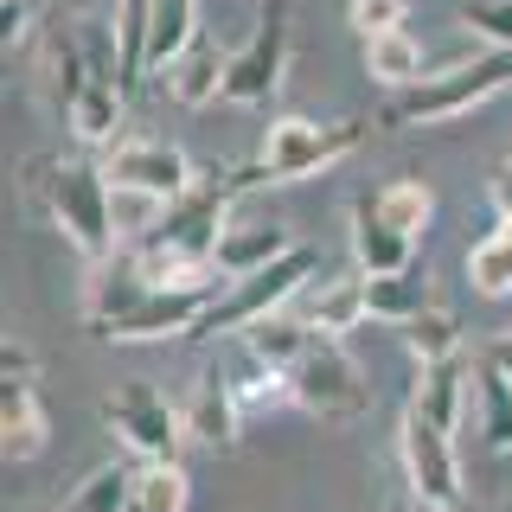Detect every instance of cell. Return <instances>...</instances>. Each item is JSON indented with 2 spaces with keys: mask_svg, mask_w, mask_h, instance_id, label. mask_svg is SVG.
I'll return each mask as SVG.
<instances>
[{
  "mask_svg": "<svg viewBox=\"0 0 512 512\" xmlns=\"http://www.w3.org/2000/svg\"><path fill=\"white\" fill-rule=\"evenodd\" d=\"M45 52H52V96L64 128L84 148H109L122 135V109H128L116 32L103 20H64V26H45Z\"/></svg>",
  "mask_w": 512,
  "mask_h": 512,
  "instance_id": "obj_1",
  "label": "cell"
},
{
  "mask_svg": "<svg viewBox=\"0 0 512 512\" xmlns=\"http://www.w3.org/2000/svg\"><path fill=\"white\" fill-rule=\"evenodd\" d=\"M26 186H32V205L52 231L71 244L84 263H103L116 250V192H109V173L96 160H32L26 167Z\"/></svg>",
  "mask_w": 512,
  "mask_h": 512,
  "instance_id": "obj_2",
  "label": "cell"
},
{
  "mask_svg": "<svg viewBox=\"0 0 512 512\" xmlns=\"http://www.w3.org/2000/svg\"><path fill=\"white\" fill-rule=\"evenodd\" d=\"M365 141V122H314V116H276L263 135V154L231 167L237 192L256 186H288V180H308V173H327Z\"/></svg>",
  "mask_w": 512,
  "mask_h": 512,
  "instance_id": "obj_3",
  "label": "cell"
},
{
  "mask_svg": "<svg viewBox=\"0 0 512 512\" xmlns=\"http://www.w3.org/2000/svg\"><path fill=\"white\" fill-rule=\"evenodd\" d=\"M506 84H512V52H506V45H487V52L448 64V71H429V77H416V84L391 90V103H384V122H391V128L410 122V128H416V122L468 116V109L493 103Z\"/></svg>",
  "mask_w": 512,
  "mask_h": 512,
  "instance_id": "obj_4",
  "label": "cell"
},
{
  "mask_svg": "<svg viewBox=\"0 0 512 512\" xmlns=\"http://www.w3.org/2000/svg\"><path fill=\"white\" fill-rule=\"evenodd\" d=\"M314 269H320V250L295 244V250H282L276 263L250 269V276H231V282L218 288V301L199 314L192 340H218V333H237V327H250L256 314H276V308H288V301H301V288H308V276H314Z\"/></svg>",
  "mask_w": 512,
  "mask_h": 512,
  "instance_id": "obj_5",
  "label": "cell"
},
{
  "mask_svg": "<svg viewBox=\"0 0 512 512\" xmlns=\"http://www.w3.org/2000/svg\"><path fill=\"white\" fill-rule=\"evenodd\" d=\"M288 58H295V32H288V7L269 0L256 13V26L244 32V45L231 52V71H224L218 109H256V103H276L288 84Z\"/></svg>",
  "mask_w": 512,
  "mask_h": 512,
  "instance_id": "obj_6",
  "label": "cell"
},
{
  "mask_svg": "<svg viewBox=\"0 0 512 512\" xmlns=\"http://www.w3.org/2000/svg\"><path fill=\"white\" fill-rule=\"evenodd\" d=\"M103 423L135 461H173L180 442H186L180 404H173L160 384H148V378H122L116 391H109V404H103Z\"/></svg>",
  "mask_w": 512,
  "mask_h": 512,
  "instance_id": "obj_7",
  "label": "cell"
},
{
  "mask_svg": "<svg viewBox=\"0 0 512 512\" xmlns=\"http://www.w3.org/2000/svg\"><path fill=\"white\" fill-rule=\"evenodd\" d=\"M103 173H109V192H122V199H180V192L199 180V167H192V154L180 141L167 135H122L103 148Z\"/></svg>",
  "mask_w": 512,
  "mask_h": 512,
  "instance_id": "obj_8",
  "label": "cell"
},
{
  "mask_svg": "<svg viewBox=\"0 0 512 512\" xmlns=\"http://www.w3.org/2000/svg\"><path fill=\"white\" fill-rule=\"evenodd\" d=\"M288 384H295V410L320 416V423H346L365 410V372L346 359L340 333H314L308 352L288 365Z\"/></svg>",
  "mask_w": 512,
  "mask_h": 512,
  "instance_id": "obj_9",
  "label": "cell"
},
{
  "mask_svg": "<svg viewBox=\"0 0 512 512\" xmlns=\"http://www.w3.org/2000/svg\"><path fill=\"white\" fill-rule=\"evenodd\" d=\"M45 448H52V410H45V397H39V365L13 340L0 352V455H7L13 468H26Z\"/></svg>",
  "mask_w": 512,
  "mask_h": 512,
  "instance_id": "obj_10",
  "label": "cell"
},
{
  "mask_svg": "<svg viewBox=\"0 0 512 512\" xmlns=\"http://www.w3.org/2000/svg\"><path fill=\"white\" fill-rule=\"evenodd\" d=\"M397 461H404V493L416 506H461V448L423 410H404V423H397Z\"/></svg>",
  "mask_w": 512,
  "mask_h": 512,
  "instance_id": "obj_11",
  "label": "cell"
},
{
  "mask_svg": "<svg viewBox=\"0 0 512 512\" xmlns=\"http://www.w3.org/2000/svg\"><path fill=\"white\" fill-rule=\"evenodd\" d=\"M224 282H199V288H148L128 314H116L96 340H180V333L199 327V314L218 301Z\"/></svg>",
  "mask_w": 512,
  "mask_h": 512,
  "instance_id": "obj_12",
  "label": "cell"
},
{
  "mask_svg": "<svg viewBox=\"0 0 512 512\" xmlns=\"http://www.w3.org/2000/svg\"><path fill=\"white\" fill-rule=\"evenodd\" d=\"M180 416H186V442H199V448H237V436H244V423H250L224 365H205V372L192 378Z\"/></svg>",
  "mask_w": 512,
  "mask_h": 512,
  "instance_id": "obj_13",
  "label": "cell"
},
{
  "mask_svg": "<svg viewBox=\"0 0 512 512\" xmlns=\"http://www.w3.org/2000/svg\"><path fill=\"white\" fill-rule=\"evenodd\" d=\"M474 404V359L468 352H442V359L416 365V391L410 410H423L429 423H442L448 436H461V416Z\"/></svg>",
  "mask_w": 512,
  "mask_h": 512,
  "instance_id": "obj_14",
  "label": "cell"
},
{
  "mask_svg": "<svg viewBox=\"0 0 512 512\" xmlns=\"http://www.w3.org/2000/svg\"><path fill=\"white\" fill-rule=\"evenodd\" d=\"M416 244H423V237H410L404 224L384 218V205H378V192H372V186L352 199V256H359L365 276H384V269H410V263H416Z\"/></svg>",
  "mask_w": 512,
  "mask_h": 512,
  "instance_id": "obj_15",
  "label": "cell"
},
{
  "mask_svg": "<svg viewBox=\"0 0 512 512\" xmlns=\"http://www.w3.org/2000/svg\"><path fill=\"white\" fill-rule=\"evenodd\" d=\"M224 71H231V45L212 39V32L199 26V39L180 52V64L167 71V90H173V103H186V109H205V103H218V90H224Z\"/></svg>",
  "mask_w": 512,
  "mask_h": 512,
  "instance_id": "obj_16",
  "label": "cell"
},
{
  "mask_svg": "<svg viewBox=\"0 0 512 512\" xmlns=\"http://www.w3.org/2000/svg\"><path fill=\"white\" fill-rule=\"evenodd\" d=\"M365 308L384 327H410L416 314L436 308V288H429V269L410 263V269H384V276H365Z\"/></svg>",
  "mask_w": 512,
  "mask_h": 512,
  "instance_id": "obj_17",
  "label": "cell"
},
{
  "mask_svg": "<svg viewBox=\"0 0 512 512\" xmlns=\"http://www.w3.org/2000/svg\"><path fill=\"white\" fill-rule=\"evenodd\" d=\"M224 372H231V391H237V404H244V416H256V410H295L288 365L263 359V352H250V346H237L231 359H224Z\"/></svg>",
  "mask_w": 512,
  "mask_h": 512,
  "instance_id": "obj_18",
  "label": "cell"
},
{
  "mask_svg": "<svg viewBox=\"0 0 512 512\" xmlns=\"http://www.w3.org/2000/svg\"><path fill=\"white\" fill-rule=\"evenodd\" d=\"M295 308L308 314L314 333H352L359 320H372V308H365V269H352V276H333L327 288L301 295Z\"/></svg>",
  "mask_w": 512,
  "mask_h": 512,
  "instance_id": "obj_19",
  "label": "cell"
},
{
  "mask_svg": "<svg viewBox=\"0 0 512 512\" xmlns=\"http://www.w3.org/2000/svg\"><path fill=\"white\" fill-rule=\"evenodd\" d=\"M474 410H480V436H487V448L512 455V372L493 365L487 352L474 359Z\"/></svg>",
  "mask_w": 512,
  "mask_h": 512,
  "instance_id": "obj_20",
  "label": "cell"
},
{
  "mask_svg": "<svg viewBox=\"0 0 512 512\" xmlns=\"http://www.w3.org/2000/svg\"><path fill=\"white\" fill-rule=\"evenodd\" d=\"M365 71H372V84H384V90H404L416 77H429V52L416 45L410 26H397V32L365 39Z\"/></svg>",
  "mask_w": 512,
  "mask_h": 512,
  "instance_id": "obj_21",
  "label": "cell"
},
{
  "mask_svg": "<svg viewBox=\"0 0 512 512\" xmlns=\"http://www.w3.org/2000/svg\"><path fill=\"white\" fill-rule=\"evenodd\" d=\"M237 340H244L250 352H263V359H276V365H295L301 352H308V340H314V327H308V314L288 301V308H276V314H256L250 327H237Z\"/></svg>",
  "mask_w": 512,
  "mask_h": 512,
  "instance_id": "obj_22",
  "label": "cell"
},
{
  "mask_svg": "<svg viewBox=\"0 0 512 512\" xmlns=\"http://www.w3.org/2000/svg\"><path fill=\"white\" fill-rule=\"evenodd\" d=\"M109 32H116V64H122V84L135 96L148 84V32H154V0H116L109 13Z\"/></svg>",
  "mask_w": 512,
  "mask_h": 512,
  "instance_id": "obj_23",
  "label": "cell"
},
{
  "mask_svg": "<svg viewBox=\"0 0 512 512\" xmlns=\"http://www.w3.org/2000/svg\"><path fill=\"white\" fill-rule=\"evenodd\" d=\"M199 39V0H154V32H148V77H167L180 52Z\"/></svg>",
  "mask_w": 512,
  "mask_h": 512,
  "instance_id": "obj_24",
  "label": "cell"
},
{
  "mask_svg": "<svg viewBox=\"0 0 512 512\" xmlns=\"http://www.w3.org/2000/svg\"><path fill=\"white\" fill-rule=\"evenodd\" d=\"M282 250H295V237L282 231V224H231L218 244V269L224 276H250V269L276 263Z\"/></svg>",
  "mask_w": 512,
  "mask_h": 512,
  "instance_id": "obj_25",
  "label": "cell"
},
{
  "mask_svg": "<svg viewBox=\"0 0 512 512\" xmlns=\"http://www.w3.org/2000/svg\"><path fill=\"white\" fill-rule=\"evenodd\" d=\"M378 205H384V218L391 224H404L410 237H423L429 224H436V186L429 180H416V173H391V180H378Z\"/></svg>",
  "mask_w": 512,
  "mask_h": 512,
  "instance_id": "obj_26",
  "label": "cell"
},
{
  "mask_svg": "<svg viewBox=\"0 0 512 512\" xmlns=\"http://www.w3.org/2000/svg\"><path fill=\"white\" fill-rule=\"evenodd\" d=\"M468 282H474V295H487V301H512V224H493L468 250Z\"/></svg>",
  "mask_w": 512,
  "mask_h": 512,
  "instance_id": "obj_27",
  "label": "cell"
},
{
  "mask_svg": "<svg viewBox=\"0 0 512 512\" xmlns=\"http://www.w3.org/2000/svg\"><path fill=\"white\" fill-rule=\"evenodd\" d=\"M192 480L180 461H135V493H128V512H186Z\"/></svg>",
  "mask_w": 512,
  "mask_h": 512,
  "instance_id": "obj_28",
  "label": "cell"
},
{
  "mask_svg": "<svg viewBox=\"0 0 512 512\" xmlns=\"http://www.w3.org/2000/svg\"><path fill=\"white\" fill-rule=\"evenodd\" d=\"M128 493H135V468L128 461H103L96 474L77 480V493L64 506L71 512H128Z\"/></svg>",
  "mask_w": 512,
  "mask_h": 512,
  "instance_id": "obj_29",
  "label": "cell"
},
{
  "mask_svg": "<svg viewBox=\"0 0 512 512\" xmlns=\"http://www.w3.org/2000/svg\"><path fill=\"white\" fill-rule=\"evenodd\" d=\"M397 333H404V346H410V359H416V365L442 359V352H461V327H455V320H448L442 308L416 314L410 327H397Z\"/></svg>",
  "mask_w": 512,
  "mask_h": 512,
  "instance_id": "obj_30",
  "label": "cell"
},
{
  "mask_svg": "<svg viewBox=\"0 0 512 512\" xmlns=\"http://www.w3.org/2000/svg\"><path fill=\"white\" fill-rule=\"evenodd\" d=\"M346 26L359 39H378V32L410 26V0H346Z\"/></svg>",
  "mask_w": 512,
  "mask_h": 512,
  "instance_id": "obj_31",
  "label": "cell"
},
{
  "mask_svg": "<svg viewBox=\"0 0 512 512\" xmlns=\"http://www.w3.org/2000/svg\"><path fill=\"white\" fill-rule=\"evenodd\" d=\"M461 26H468L474 39L512 52V0H461Z\"/></svg>",
  "mask_w": 512,
  "mask_h": 512,
  "instance_id": "obj_32",
  "label": "cell"
},
{
  "mask_svg": "<svg viewBox=\"0 0 512 512\" xmlns=\"http://www.w3.org/2000/svg\"><path fill=\"white\" fill-rule=\"evenodd\" d=\"M32 7H39V0H0V45H7V52H20V45H26Z\"/></svg>",
  "mask_w": 512,
  "mask_h": 512,
  "instance_id": "obj_33",
  "label": "cell"
},
{
  "mask_svg": "<svg viewBox=\"0 0 512 512\" xmlns=\"http://www.w3.org/2000/svg\"><path fill=\"white\" fill-rule=\"evenodd\" d=\"M487 205H493V224H512V160L487 173Z\"/></svg>",
  "mask_w": 512,
  "mask_h": 512,
  "instance_id": "obj_34",
  "label": "cell"
},
{
  "mask_svg": "<svg viewBox=\"0 0 512 512\" xmlns=\"http://www.w3.org/2000/svg\"><path fill=\"white\" fill-rule=\"evenodd\" d=\"M442 512H468V500H461V506H442Z\"/></svg>",
  "mask_w": 512,
  "mask_h": 512,
  "instance_id": "obj_35",
  "label": "cell"
},
{
  "mask_svg": "<svg viewBox=\"0 0 512 512\" xmlns=\"http://www.w3.org/2000/svg\"><path fill=\"white\" fill-rule=\"evenodd\" d=\"M64 512H71V506H64Z\"/></svg>",
  "mask_w": 512,
  "mask_h": 512,
  "instance_id": "obj_36",
  "label": "cell"
}]
</instances>
